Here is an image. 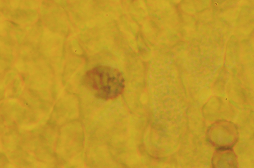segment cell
Segmentation results:
<instances>
[{"label":"cell","instance_id":"1","mask_svg":"<svg viewBox=\"0 0 254 168\" xmlns=\"http://www.w3.org/2000/svg\"><path fill=\"white\" fill-rule=\"evenodd\" d=\"M84 81L89 89L105 99L118 96L124 87V80L121 73L116 69L106 66H98L88 71Z\"/></svg>","mask_w":254,"mask_h":168}]
</instances>
